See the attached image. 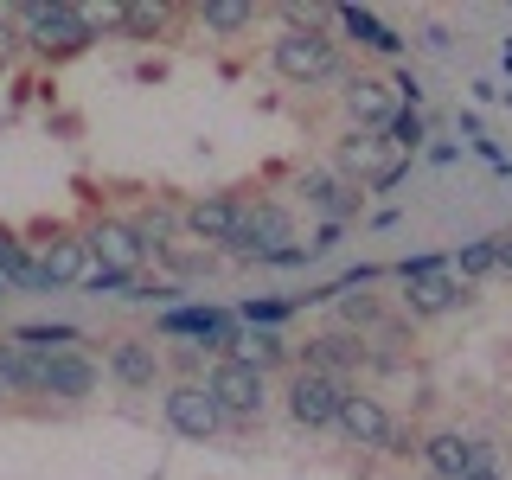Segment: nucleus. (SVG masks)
<instances>
[{"mask_svg": "<svg viewBox=\"0 0 512 480\" xmlns=\"http://www.w3.org/2000/svg\"><path fill=\"white\" fill-rule=\"evenodd\" d=\"M269 71H276L282 84H295V90H314V84H333L346 64H340V45H333L314 20H288L276 39H269Z\"/></svg>", "mask_w": 512, "mask_h": 480, "instance_id": "nucleus-1", "label": "nucleus"}, {"mask_svg": "<svg viewBox=\"0 0 512 480\" xmlns=\"http://www.w3.org/2000/svg\"><path fill=\"white\" fill-rule=\"evenodd\" d=\"M333 429L352 442V448H384V455H416V442H410V429L391 416V404H384L378 391H352L340 397V416H333Z\"/></svg>", "mask_w": 512, "mask_h": 480, "instance_id": "nucleus-2", "label": "nucleus"}, {"mask_svg": "<svg viewBox=\"0 0 512 480\" xmlns=\"http://www.w3.org/2000/svg\"><path fill=\"white\" fill-rule=\"evenodd\" d=\"M397 282H404V308L416 314V320H436V314H455L461 301H468V288L455 282V269H448V256H436V250H423V256H404L397 263Z\"/></svg>", "mask_w": 512, "mask_h": 480, "instance_id": "nucleus-3", "label": "nucleus"}, {"mask_svg": "<svg viewBox=\"0 0 512 480\" xmlns=\"http://www.w3.org/2000/svg\"><path fill=\"white\" fill-rule=\"evenodd\" d=\"M205 391H212V404L224 410L231 429L263 423V410H269V378L256 372V365H237V359H212V365H205Z\"/></svg>", "mask_w": 512, "mask_h": 480, "instance_id": "nucleus-4", "label": "nucleus"}, {"mask_svg": "<svg viewBox=\"0 0 512 480\" xmlns=\"http://www.w3.org/2000/svg\"><path fill=\"white\" fill-rule=\"evenodd\" d=\"M96 384H103V372H96V359H90V352H77V346L32 352V397L84 404V397H96Z\"/></svg>", "mask_w": 512, "mask_h": 480, "instance_id": "nucleus-5", "label": "nucleus"}, {"mask_svg": "<svg viewBox=\"0 0 512 480\" xmlns=\"http://www.w3.org/2000/svg\"><path fill=\"white\" fill-rule=\"evenodd\" d=\"M160 416H167V429L173 436H186V442H212L224 436V410L212 404V391H205V378H173L167 391H160Z\"/></svg>", "mask_w": 512, "mask_h": 480, "instance_id": "nucleus-6", "label": "nucleus"}, {"mask_svg": "<svg viewBox=\"0 0 512 480\" xmlns=\"http://www.w3.org/2000/svg\"><path fill=\"white\" fill-rule=\"evenodd\" d=\"M295 244V212L276 199H244V212H237V237L224 256H256V263H269L276 250Z\"/></svg>", "mask_w": 512, "mask_h": 480, "instance_id": "nucleus-7", "label": "nucleus"}, {"mask_svg": "<svg viewBox=\"0 0 512 480\" xmlns=\"http://www.w3.org/2000/svg\"><path fill=\"white\" fill-rule=\"evenodd\" d=\"M160 340H192V346H205V352H231V340H237V314L231 308H212V301H180V308H160Z\"/></svg>", "mask_w": 512, "mask_h": 480, "instance_id": "nucleus-8", "label": "nucleus"}, {"mask_svg": "<svg viewBox=\"0 0 512 480\" xmlns=\"http://www.w3.org/2000/svg\"><path fill=\"white\" fill-rule=\"evenodd\" d=\"M352 391L346 378H327L314 372V365H295L288 372V416H295V429H333V416H340V397Z\"/></svg>", "mask_w": 512, "mask_h": 480, "instance_id": "nucleus-9", "label": "nucleus"}, {"mask_svg": "<svg viewBox=\"0 0 512 480\" xmlns=\"http://www.w3.org/2000/svg\"><path fill=\"white\" fill-rule=\"evenodd\" d=\"M26 250H32V263H39L45 295H52V288H77V282H84V269H90L84 231H64V224H45L39 244H26Z\"/></svg>", "mask_w": 512, "mask_h": 480, "instance_id": "nucleus-10", "label": "nucleus"}, {"mask_svg": "<svg viewBox=\"0 0 512 480\" xmlns=\"http://www.w3.org/2000/svg\"><path fill=\"white\" fill-rule=\"evenodd\" d=\"M84 250H90L96 269H116V276H128V282L141 276V263H148V250H141V237H135L128 218H90L84 224Z\"/></svg>", "mask_w": 512, "mask_h": 480, "instance_id": "nucleus-11", "label": "nucleus"}, {"mask_svg": "<svg viewBox=\"0 0 512 480\" xmlns=\"http://www.w3.org/2000/svg\"><path fill=\"white\" fill-rule=\"evenodd\" d=\"M237 212H244V199H237V192H212V199L180 205V231H186V244L231 250V237H237Z\"/></svg>", "mask_w": 512, "mask_h": 480, "instance_id": "nucleus-12", "label": "nucleus"}, {"mask_svg": "<svg viewBox=\"0 0 512 480\" xmlns=\"http://www.w3.org/2000/svg\"><path fill=\"white\" fill-rule=\"evenodd\" d=\"M103 372L116 378V384H128V391H154L167 365H160V346H154V340H141V333H122V340L103 346Z\"/></svg>", "mask_w": 512, "mask_h": 480, "instance_id": "nucleus-13", "label": "nucleus"}, {"mask_svg": "<svg viewBox=\"0 0 512 480\" xmlns=\"http://www.w3.org/2000/svg\"><path fill=\"white\" fill-rule=\"evenodd\" d=\"M340 103H346V116L359 135H384V122L397 116V90L384 84V77H346V90H340Z\"/></svg>", "mask_w": 512, "mask_h": 480, "instance_id": "nucleus-14", "label": "nucleus"}, {"mask_svg": "<svg viewBox=\"0 0 512 480\" xmlns=\"http://www.w3.org/2000/svg\"><path fill=\"white\" fill-rule=\"evenodd\" d=\"M416 455H423V468L436 474V480H468V474L480 468V461H487V448L468 442L461 429H436V436L416 448Z\"/></svg>", "mask_w": 512, "mask_h": 480, "instance_id": "nucleus-15", "label": "nucleus"}, {"mask_svg": "<svg viewBox=\"0 0 512 480\" xmlns=\"http://www.w3.org/2000/svg\"><path fill=\"white\" fill-rule=\"evenodd\" d=\"M224 359H237V365H256V372H295V346L282 340L276 327H237V340H231V352Z\"/></svg>", "mask_w": 512, "mask_h": 480, "instance_id": "nucleus-16", "label": "nucleus"}, {"mask_svg": "<svg viewBox=\"0 0 512 480\" xmlns=\"http://www.w3.org/2000/svg\"><path fill=\"white\" fill-rule=\"evenodd\" d=\"M301 199H308L314 212H327V224H346L352 212H359L365 192L352 186V180H340L333 167H320V173H301Z\"/></svg>", "mask_w": 512, "mask_h": 480, "instance_id": "nucleus-17", "label": "nucleus"}, {"mask_svg": "<svg viewBox=\"0 0 512 480\" xmlns=\"http://www.w3.org/2000/svg\"><path fill=\"white\" fill-rule=\"evenodd\" d=\"M0 288H32V295H45V282H39V263H32L26 237L13 231V224H0Z\"/></svg>", "mask_w": 512, "mask_h": 480, "instance_id": "nucleus-18", "label": "nucleus"}, {"mask_svg": "<svg viewBox=\"0 0 512 480\" xmlns=\"http://www.w3.org/2000/svg\"><path fill=\"white\" fill-rule=\"evenodd\" d=\"M378 160H384V135H359V128H352V135L340 141V160H333V173H340V180L372 186V180H378Z\"/></svg>", "mask_w": 512, "mask_h": 480, "instance_id": "nucleus-19", "label": "nucleus"}, {"mask_svg": "<svg viewBox=\"0 0 512 480\" xmlns=\"http://www.w3.org/2000/svg\"><path fill=\"white\" fill-rule=\"evenodd\" d=\"M128 224H135V237H141L148 256H160L167 244H180V205H148V212H135Z\"/></svg>", "mask_w": 512, "mask_h": 480, "instance_id": "nucleus-20", "label": "nucleus"}, {"mask_svg": "<svg viewBox=\"0 0 512 480\" xmlns=\"http://www.w3.org/2000/svg\"><path fill=\"white\" fill-rule=\"evenodd\" d=\"M154 263H160V269H173L180 282H205V276L218 269V250H205V244H186V237H180V244H167V250L154 256Z\"/></svg>", "mask_w": 512, "mask_h": 480, "instance_id": "nucleus-21", "label": "nucleus"}, {"mask_svg": "<svg viewBox=\"0 0 512 480\" xmlns=\"http://www.w3.org/2000/svg\"><path fill=\"white\" fill-rule=\"evenodd\" d=\"M7 340H13V346H26V352H58V346H77L84 333H77L71 320H26V327H13Z\"/></svg>", "mask_w": 512, "mask_h": 480, "instance_id": "nucleus-22", "label": "nucleus"}, {"mask_svg": "<svg viewBox=\"0 0 512 480\" xmlns=\"http://www.w3.org/2000/svg\"><path fill=\"white\" fill-rule=\"evenodd\" d=\"M340 26L365 45V52H404V39H397V32L378 20V13H365V7H340Z\"/></svg>", "mask_w": 512, "mask_h": 480, "instance_id": "nucleus-23", "label": "nucleus"}, {"mask_svg": "<svg viewBox=\"0 0 512 480\" xmlns=\"http://www.w3.org/2000/svg\"><path fill=\"white\" fill-rule=\"evenodd\" d=\"M448 269H455V282H461V288L500 276V263H493V237H474V244H461L455 256H448Z\"/></svg>", "mask_w": 512, "mask_h": 480, "instance_id": "nucleus-24", "label": "nucleus"}, {"mask_svg": "<svg viewBox=\"0 0 512 480\" xmlns=\"http://www.w3.org/2000/svg\"><path fill=\"white\" fill-rule=\"evenodd\" d=\"M199 20H205V32H224V39H231V32L256 26V7H244V0H205Z\"/></svg>", "mask_w": 512, "mask_h": 480, "instance_id": "nucleus-25", "label": "nucleus"}, {"mask_svg": "<svg viewBox=\"0 0 512 480\" xmlns=\"http://www.w3.org/2000/svg\"><path fill=\"white\" fill-rule=\"evenodd\" d=\"M384 148H397V160H416V148H423V109H397L384 122Z\"/></svg>", "mask_w": 512, "mask_h": 480, "instance_id": "nucleus-26", "label": "nucleus"}, {"mask_svg": "<svg viewBox=\"0 0 512 480\" xmlns=\"http://www.w3.org/2000/svg\"><path fill=\"white\" fill-rule=\"evenodd\" d=\"M7 391H32V352L13 346V340H0V397H7Z\"/></svg>", "mask_w": 512, "mask_h": 480, "instance_id": "nucleus-27", "label": "nucleus"}, {"mask_svg": "<svg viewBox=\"0 0 512 480\" xmlns=\"http://www.w3.org/2000/svg\"><path fill=\"white\" fill-rule=\"evenodd\" d=\"M288 308H295V301H237V327H282L288 320Z\"/></svg>", "mask_w": 512, "mask_h": 480, "instance_id": "nucleus-28", "label": "nucleus"}, {"mask_svg": "<svg viewBox=\"0 0 512 480\" xmlns=\"http://www.w3.org/2000/svg\"><path fill=\"white\" fill-rule=\"evenodd\" d=\"M77 288H90V295H116V288H128V276H116V269H96V263H90Z\"/></svg>", "mask_w": 512, "mask_h": 480, "instance_id": "nucleus-29", "label": "nucleus"}, {"mask_svg": "<svg viewBox=\"0 0 512 480\" xmlns=\"http://www.w3.org/2000/svg\"><path fill=\"white\" fill-rule=\"evenodd\" d=\"M493 263H500V276H512V231L493 237Z\"/></svg>", "mask_w": 512, "mask_h": 480, "instance_id": "nucleus-30", "label": "nucleus"}, {"mask_svg": "<svg viewBox=\"0 0 512 480\" xmlns=\"http://www.w3.org/2000/svg\"><path fill=\"white\" fill-rule=\"evenodd\" d=\"M173 365H180V372L192 378V372H199V365H205V359H199V346H173Z\"/></svg>", "mask_w": 512, "mask_h": 480, "instance_id": "nucleus-31", "label": "nucleus"}, {"mask_svg": "<svg viewBox=\"0 0 512 480\" xmlns=\"http://www.w3.org/2000/svg\"><path fill=\"white\" fill-rule=\"evenodd\" d=\"M13 39H20V32H13V20H7V13H0V64H7V52H13Z\"/></svg>", "mask_w": 512, "mask_h": 480, "instance_id": "nucleus-32", "label": "nucleus"}, {"mask_svg": "<svg viewBox=\"0 0 512 480\" xmlns=\"http://www.w3.org/2000/svg\"><path fill=\"white\" fill-rule=\"evenodd\" d=\"M468 480H506V474H500V468H493V461H480V468H474Z\"/></svg>", "mask_w": 512, "mask_h": 480, "instance_id": "nucleus-33", "label": "nucleus"}, {"mask_svg": "<svg viewBox=\"0 0 512 480\" xmlns=\"http://www.w3.org/2000/svg\"><path fill=\"white\" fill-rule=\"evenodd\" d=\"M0 295H7V288H0Z\"/></svg>", "mask_w": 512, "mask_h": 480, "instance_id": "nucleus-34", "label": "nucleus"}]
</instances>
